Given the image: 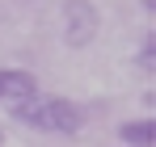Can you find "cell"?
I'll return each instance as SVG.
<instances>
[{
    "label": "cell",
    "instance_id": "8992f818",
    "mask_svg": "<svg viewBox=\"0 0 156 147\" xmlns=\"http://www.w3.org/2000/svg\"><path fill=\"white\" fill-rule=\"evenodd\" d=\"M0 101H4V80H0Z\"/></svg>",
    "mask_w": 156,
    "mask_h": 147
},
{
    "label": "cell",
    "instance_id": "3957f363",
    "mask_svg": "<svg viewBox=\"0 0 156 147\" xmlns=\"http://www.w3.org/2000/svg\"><path fill=\"white\" fill-rule=\"evenodd\" d=\"M118 139H122V147H152L156 143V122H152V118L122 122V126H118Z\"/></svg>",
    "mask_w": 156,
    "mask_h": 147
},
{
    "label": "cell",
    "instance_id": "6da1fadb",
    "mask_svg": "<svg viewBox=\"0 0 156 147\" xmlns=\"http://www.w3.org/2000/svg\"><path fill=\"white\" fill-rule=\"evenodd\" d=\"M84 126V105L72 97H42L38 114H34V126L30 130H47V135H76Z\"/></svg>",
    "mask_w": 156,
    "mask_h": 147
},
{
    "label": "cell",
    "instance_id": "5b68a950",
    "mask_svg": "<svg viewBox=\"0 0 156 147\" xmlns=\"http://www.w3.org/2000/svg\"><path fill=\"white\" fill-rule=\"evenodd\" d=\"M139 9L144 13H156V0H139Z\"/></svg>",
    "mask_w": 156,
    "mask_h": 147
},
{
    "label": "cell",
    "instance_id": "277c9868",
    "mask_svg": "<svg viewBox=\"0 0 156 147\" xmlns=\"http://www.w3.org/2000/svg\"><path fill=\"white\" fill-rule=\"evenodd\" d=\"M139 67L144 72L156 67V34H144V42H139Z\"/></svg>",
    "mask_w": 156,
    "mask_h": 147
},
{
    "label": "cell",
    "instance_id": "7a4b0ae2",
    "mask_svg": "<svg viewBox=\"0 0 156 147\" xmlns=\"http://www.w3.org/2000/svg\"><path fill=\"white\" fill-rule=\"evenodd\" d=\"M101 29V13L93 0H63V42L72 50L89 46Z\"/></svg>",
    "mask_w": 156,
    "mask_h": 147
},
{
    "label": "cell",
    "instance_id": "52a82bcc",
    "mask_svg": "<svg viewBox=\"0 0 156 147\" xmlns=\"http://www.w3.org/2000/svg\"><path fill=\"white\" fill-rule=\"evenodd\" d=\"M0 147H4V130H0Z\"/></svg>",
    "mask_w": 156,
    "mask_h": 147
}]
</instances>
